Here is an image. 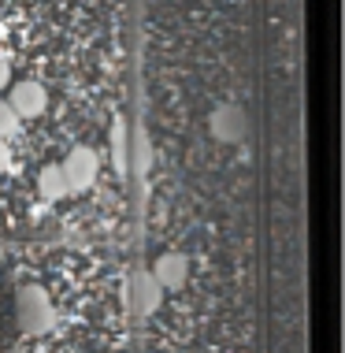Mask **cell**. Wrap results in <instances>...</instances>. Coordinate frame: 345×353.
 <instances>
[{"instance_id": "6da1fadb", "label": "cell", "mask_w": 345, "mask_h": 353, "mask_svg": "<svg viewBox=\"0 0 345 353\" xmlns=\"http://www.w3.org/2000/svg\"><path fill=\"white\" fill-rule=\"evenodd\" d=\"M52 320H56V309L49 301V290L37 286V283L19 286V294H15V323H19V331H23V335H45V331L52 327Z\"/></svg>"}, {"instance_id": "7a4b0ae2", "label": "cell", "mask_w": 345, "mask_h": 353, "mask_svg": "<svg viewBox=\"0 0 345 353\" xmlns=\"http://www.w3.org/2000/svg\"><path fill=\"white\" fill-rule=\"evenodd\" d=\"M60 168H63L67 190H71V194H82V190H90L93 183H97V168H101V160H97V152H93V149L74 145L71 152H67V160H63Z\"/></svg>"}, {"instance_id": "3957f363", "label": "cell", "mask_w": 345, "mask_h": 353, "mask_svg": "<svg viewBox=\"0 0 345 353\" xmlns=\"http://www.w3.org/2000/svg\"><path fill=\"white\" fill-rule=\"evenodd\" d=\"M8 104L15 108L19 119H34V116H41V112H45V104H49V93H45L41 82L23 79V82H15L12 90H8Z\"/></svg>"}, {"instance_id": "277c9868", "label": "cell", "mask_w": 345, "mask_h": 353, "mask_svg": "<svg viewBox=\"0 0 345 353\" xmlns=\"http://www.w3.org/2000/svg\"><path fill=\"white\" fill-rule=\"evenodd\" d=\"M152 279L160 283V290H182L186 279H189V261L182 253L156 256V264H152Z\"/></svg>"}, {"instance_id": "5b68a950", "label": "cell", "mask_w": 345, "mask_h": 353, "mask_svg": "<svg viewBox=\"0 0 345 353\" xmlns=\"http://www.w3.org/2000/svg\"><path fill=\"white\" fill-rule=\"evenodd\" d=\"M208 127H212V134L219 141H242L245 138V112L234 108V104H223V108L212 112Z\"/></svg>"}, {"instance_id": "8992f818", "label": "cell", "mask_w": 345, "mask_h": 353, "mask_svg": "<svg viewBox=\"0 0 345 353\" xmlns=\"http://www.w3.org/2000/svg\"><path fill=\"white\" fill-rule=\"evenodd\" d=\"M130 294H134V309H138V316H149V312H156L160 298H164V290H160V283L152 279V272H138L130 279Z\"/></svg>"}, {"instance_id": "52a82bcc", "label": "cell", "mask_w": 345, "mask_h": 353, "mask_svg": "<svg viewBox=\"0 0 345 353\" xmlns=\"http://www.w3.org/2000/svg\"><path fill=\"white\" fill-rule=\"evenodd\" d=\"M37 190H41V197L45 201H63L71 190H67V179H63V168L60 164H49L37 175Z\"/></svg>"}, {"instance_id": "ba28073f", "label": "cell", "mask_w": 345, "mask_h": 353, "mask_svg": "<svg viewBox=\"0 0 345 353\" xmlns=\"http://www.w3.org/2000/svg\"><path fill=\"white\" fill-rule=\"evenodd\" d=\"M19 123H23V119L15 116V108H12V104H8V101H0V141L15 138V134H19Z\"/></svg>"}, {"instance_id": "9c48e42d", "label": "cell", "mask_w": 345, "mask_h": 353, "mask_svg": "<svg viewBox=\"0 0 345 353\" xmlns=\"http://www.w3.org/2000/svg\"><path fill=\"white\" fill-rule=\"evenodd\" d=\"M8 164H12V152H8V141H0V175L8 171Z\"/></svg>"}, {"instance_id": "30bf717a", "label": "cell", "mask_w": 345, "mask_h": 353, "mask_svg": "<svg viewBox=\"0 0 345 353\" xmlns=\"http://www.w3.org/2000/svg\"><path fill=\"white\" fill-rule=\"evenodd\" d=\"M8 79H12V68H8V60H4V56H0V90H4V85H8Z\"/></svg>"}, {"instance_id": "8fae6325", "label": "cell", "mask_w": 345, "mask_h": 353, "mask_svg": "<svg viewBox=\"0 0 345 353\" xmlns=\"http://www.w3.org/2000/svg\"><path fill=\"white\" fill-rule=\"evenodd\" d=\"M0 353H19V350H0Z\"/></svg>"}, {"instance_id": "7c38bea8", "label": "cell", "mask_w": 345, "mask_h": 353, "mask_svg": "<svg viewBox=\"0 0 345 353\" xmlns=\"http://www.w3.org/2000/svg\"><path fill=\"white\" fill-rule=\"evenodd\" d=\"M0 256H4V250H0Z\"/></svg>"}]
</instances>
